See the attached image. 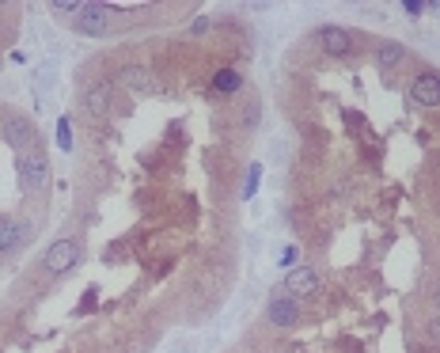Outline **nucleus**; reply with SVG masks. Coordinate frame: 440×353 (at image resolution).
Returning <instances> with one entry per match:
<instances>
[{
	"mask_svg": "<svg viewBox=\"0 0 440 353\" xmlns=\"http://www.w3.org/2000/svg\"><path fill=\"white\" fill-rule=\"evenodd\" d=\"M50 182V156L42 148H31V152L20 156V190L27 198H39Z\"/></svg>",
	"mask_w": 440,
	"mask_h": 353,
	"instance_id": "nucleus-1",
	"label": "nucleus"
},
{
	"mask_svg": "<svg viewBox=\"0 0 440 353\" xmlns=\"http://www.w3.org/2000/svg\"><path fill=\"white\" fill-rule=\"evenodd\" d=\"M80 255H84L80 239H58V244H50V247H46V255H42V274L46 277L69 274L72 266L80 262Z\"/></svg>",
	"mask_w": 440,
	"mask_h": 353,
	"instance_id": "nucleus-2",
	"label": "nucleus"
},
{
	"mask_svg": "<svg viewBox=\"0 0 440 353\" xmlns=\"http://www.w3.org/2000/svg\"><path fill=\"white\" fill-rule=\"evenodd\" d=\"M0 137H4L8 145L15 148V152H31V141H34V122L23 114H8L4 122H0Z\"/></svg>",
	"mask_w": 440,
	"mask_h": 353,
	"instance_id": "nucleus-3",
	"label": "nucleus"
},
{
	"mask_svg": "<svg viewBox=\"0 0 440 353\" xmlns=\"http://www.w3.org/2000/svg\"><path fill=\"white\" fill-rule=\"evenodd\" d=\"M319 285H323L319 270H312V266H296V270L288 274L285 281H281V293L293 296V300H307V296H315Z\"/></svg>",
	"mask_w": 440,
	"mask_h": 353,
	"instance_id": "nucleus-4",
	"label": "nucleus"
},
{
	"mask_svg": "<svg viewBox=\"0 0 440 353\" xmlns=\"http://www.w3.org/2000/svg\"><path fill=\"white\" fill-rule=\"evenodd\" d=\"M110 8L107 4H84V12L72 20V31L76 34H88V39H99V34H107L110 27Z\"/></svg>",
	"mask_w": 440,
	"mask_h": 353,
	"instance_id": "nucleus-5",
	"label": "nucleus"
},
{
	"mask_svg": "<svg viewBox=\"0 0 440 353\" xmlns=\"http://www.w3.org/2000/svg\"><path fill=\"white\" fill-rule=\"evenodd\" d=\"M410 99L418 107H440V76L436 72H418L414 84H410Z\"/></svg>",
	"mask_w": 440,
	"mask_h": 353,
	"instance_id": "nucleus-6",
	"label": "nucleus"
},
{
	"mask_svg": "<svg viewBox=\"0 0 440 353\" xmlns=\"http://www.w3.org/2000/svg\"><path fill=\"white\" fill-rule=\"evenodd\" d=\"M266 319L274 323V327H293V323H300V300H293V296H274L266 308Z\"/></svg>",
	"mask_w": 440,
	"mask_h": 353,
	"instance_id": "nucleus-7",
	"label": "nucleus"
},
{
	"mask_svg": "<svg viewBox=\"0 0 440 353\" xmlns=\"http://www.w3.org/2000/svg\"><path fill=\"white\" fill-rule=\"evenodd\" d=\"M315 42H319L326 53H334V58H342V53L353 50V34L345 31V27H319V31H315Z\"/></svg>",
	"mask_w": 440,
	"mask_h": 353,
	"instance_id": "nucleus-8",
	"label": "nucleus"
},
{
	"mask_svg": "<svg viewBox=\"0 0 440 353\" xmlns=\"http://www.w3.org/2000/svg\"><path fill=\"white\" fill-rule=\"evenodd\" d=\"M27 228L23 220H0V258H8V255H15L23 244H27Z\"/></svg>",
	"mask_w": 440,
	"mask_h": 353,
	"instance_id": "nucleus-9",
	"label": "nucleus"
},
{
	"mask_svg": "<svg viewBox=\"0 0 440 353\" xmlns=\"http://www.w3.org/2000/svg\"><path fill=\"white\" fill-rule=\"evenodd\" d=\"M118 76H121L126 88H133L137 95H152V91H156V80H152V72H148L145 65H126Z\"/></svg>",
	"mask_w": 440,
	"mask_h": 353,
	"instance_id": "nucleus-10",
	"label": "nucleus"
},
{
	"mask_svg": "<svg viewBox=\"0 0 440 353\" xmlns=\"http://www.w3.org/2000/svg\"><path fill=\"white\" fill-rule=\"evenodd\" d=\"M110 95H114V84H91L88 91H84V107L91 110V114H107L110 110Z\"/></svg>",
	"mask_w": 440,
	"mask_h": 353,
	"instance_id": "nucleus-11",
	"label": "nucleus"
},
{
	"mask_svg": "<svg viewBox=\"0 0 440 353\" xmlns=\"http://www.w3.org/2000/svg\"><path fill=\"white\" fill-rule=\"evenodd\" d=\"M402 61H406V50H402V42H391V39H387V42L376 46V65H380L383 72L399 69Z\"/></svg>",
	"mask_w": 440,
	"mask_h": 353,
	"instance_id": "nucleus-12",
	"label": "nucleus"
},
{
	"mask_svg": "<svg viewBox=\"0 0 440 353\" xmlns=\"http://www.w3.org/2000/svg\"><path fill=\"white\" fill-rule=\"evenodd\" d=\"M213 88L224 91V95H232V91L243 88V76H239L236 69H217V76H213Z\"/></svg>",
	"mask_w": 440,
	"mask_h": 353,
	"instance_id": "nucleus-13",
	"label": "nucleus"
},
{
	"mask_svg": "<svg viewBox=\"0 0 440 353\" xmlns=\"http://www.w3.org/2000/svg\"><path fill=\"white\" fill-rule=\"evenodd\" d=\"M258 182H262V164H251L247 179H243V198H247V201L258 194Z\"/></svg>",
	"mask_w": 440,
	"mask_h": 353,
	"instance_id": "nucleus-14",
	"label": "nucleus"
},
{
	"mask_svg": "<svg viewBox=\"0 0 440 353\" xmlns=\"http://www.w3.org/2000/svg\"><path fill=\"white\" fill-rule=\"evenodd\" d=\"M72 145H76L72 141V122L69 118H58V148L61 152H72Z\"/></svg>",
	"mask_w": 440,
	"mask_h": 353,
	"instance_id": "nucleus-15",
	"label": "nucleus"
},
{
	"mask_svg": "<svg viewBox=\"0 0 440 353\" xmlns=\"http://www.w3.org/2000/svg\"><path fill=\"white\" fill-rule=\"evenodd\" d=\"M53 12H65V15H72V20H76V15L84 12V0H53Z\"/></svg>",
	"mask_w": 440,
	"mask_h": 353,
	"instance_id": "nucleus-16",
	"label": "nucleus"
},
{
	"mask_svg": "<svg viewBox=\"0 0 440 353\" xmlns=\"http://www.w3.org/2000/svg\"><path fill=\"white\" fill-rule=\"evenodd\" d=\"M402 12H406V15H414V20H418V15L425 12V0H402Z\"/></svg>",
	"mask_w": 440,
	"mask_h": 353,
	"instance_id": "nucleus-17",
	"label": "nucleus"
},
{
	"mask_svg": "<svg viewBox=\"0 0 440 353\" xmlns=\"http://www.w3.org/2000/svg\"><path fill=\"white\" fill-rule=\"evenodd\" d=\"M429 334H433V338H440V312H433V319H429Z\"/></svg>",
	"mask_w": 440,
	"mask_h": 353,
	"instance_id": "nucleus-18",
	"label": "nucleus"
},
{
	"mask_svg": "<svg viewBox=\"0 0 440 353\" xmlns=\"http://www.w3.org/2000/svg\"><path fill=\"white\" fill-rule=\"evenodd\" d=\"M281 262L293 266V262H296V247H285V258H281Z\"/></svg>",
	"mask_w": 440,
	"mask_h": 353,
	"instance_id": "nucleus-19",
	"label": "nucleus"
},
{
	"mask_svg": "<svg viewBox=\"0 0 440 353\" xmlns=\"http://www.w3.org/2000/svg\"><path fill=\"white\" fill-rule=\"evenodd\" d=\"M425 12H433V15H440V0H429V4H425Z\"/></svg>",
	"mask_w": 440,
	"mask_h": 353,
	"instance_id": "nucleus-20",
	"label": "nucleus"
},
{
	"mask_svg": "<svg viewBox=\"0 0 440 353\" xmlns=\"http://www.w3.org/2000/svg\"><path fill=\"white\" fill-rule=\"evenodd\" d=\"M433 312H440V285L433 289Z\"/></svg>",
	"mask_w": 440,
	"mask_h": 353,
	"instance_id": "nucleus-21",
	"label": "nucleus"
}]
</instances>
